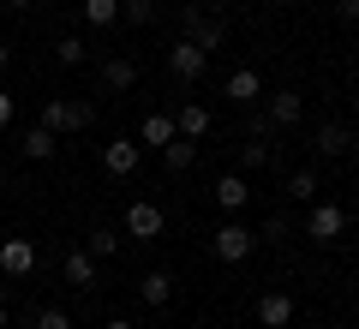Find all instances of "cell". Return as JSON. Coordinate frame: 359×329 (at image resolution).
I'll return each mask as SVG.
<instances>
[{"instance_id":"cell-1","label":"cell","mask_w":359,"mask_h":329,"mask_svg":"<svg viewBox=\"0 0 359 329\" xmlns=\"http://www.w3.org/2000/svg\"><path fill=\"white\" fill-rule=\"evenodd\" d=\"M90 120H96V108H90V102H78V96H48L36 126H48L54 138H60V132H84Z\"/></svg>"},{"instance_id":"cell-2","label":"cell","mask_w":359,"mask_h":329,"mask_svg":"<svg viewBox=\"0 0 359 329\" xmlns=\"http://www.w3.org/2000/svg\"><path fill=\"white\" fill-rule=\"evenodd\" d=\"M180 36H186V42H198L204 54H216L222 42H228V25H222V18H210L204 6H186V13H180Z\"/></svg>"},{"instance_id":"cell-3","label":"cell","mask_w":359,"mask_h":329,"mask_svg":"<svg viewBox=\"0 0 359 329\" xmlns=\"http://www.w3.org/2000/svg\"><path fill=\"white\" fill-rule=\"evenodd\" d=\"M210 252H216L222 264H245V257L257 252V234L245 228V222H222V228L210 234Z\"/></svg>"},{"instance_id":"cell-4","label":"cell","mask_w":359,"mask_h":329,"mask_svg":"<svg viewBox=\"0 0 359 329\" xmlns=\"http://www.w3.org/2000/svg\"><path fill=\"white\" fill-rule=\"evenodd\" d=\"M341 234H347V210H341V203H330V198H311V215H306V240L330 246V240H341Z\"/></svg>"},{"instance_id":"cell-5","label":"cell","mask_w":359,"mask_h":329,"mask_svg":"<svg viewBox=\"0 0 359 329\" xmlns=\"http://www.w3.org/2000/svg\"><path fill=\"white\" fill-rule=\"evenodd\" d=\"M138 162H144V144L138 138H108L102 144V168L114 180H132V174H138Z\"/></svg>"},{"instance_id":"cell-6","label":"cell","mask_w":359,"mask_h":329,"mask_svg":"<svg viewBox=\"0 0 359 329\" xmlns=\"http://www.w3.org/2000/svg\"><path fill=\"white\" fill-rule=\"evenodd\" d=\"M204 66H210V54L198 48V42H186V36H180L174 48H168V72H174L180 84H198V78H204Z\"/></svg>"},{"instance_id":"cell-7","label":"cell","mask_w":359,"mask_h":329,"mask_svg":"<svg viewBox=\"0 0 359 329\" xmlns=\"http://www.w3.org/2000/svg\"><path fill=\"white\" fill-rule=\"evenodd\" d=\"M30 269H36V240H0V276L6 281H25Z\"/></svg>"},{"instance_id":"cell-8","label":"cell","mask_w":359,"mask_h":329,"mask_svg":"<svg viewBox=\"0 0 359 329\" xmlns=\"http://www.w3.org/2000/svg\"><path fill=\"white\" fill-rule=\"evenodd\" d=\"M162 228H168L162 203L138 198V203H132V210H126V234H132V240H162Z\"/></svg>"},{"instance_id":"cell-9","label":"cell","mask_w":359,"mask_h":329,"mask_svg":"<svg viewBox=\"0 0 359 329\" xmlns=\"http://www.w3.org/2000/svg\"><path fill=\"white\" fill-rule=\"evenodd\" d=\"M60 281H66V288H96V257H90L84 246L66 252V257H60Z\"/></svg>"},{"instance_id":"cell-10","label":"cell","mask_w":359,"mask_h":329,"mask_svg":"<svg viewBox=\"0 0 359 329\" xmlns=\"http://www.w3.org/2000/svg\"><path fill=\"white\" fill-rule=\"evenodd\" d=\"M222 90H228V96L240 102V108H257V102H264V78H257L252 66H240V72H228V84H222Z\"/></svg>"},{"instance_id":"cell-11","label":"cell","mask_w":359,"mask_h":329,"mask_svg":"<svg viewBox=\"0 0 359 329\" xmlns=\"http://www.w3.org/2000/svg\"><path fill=\"white\" fill-rule=\"evenodd\" d=\"M216 203H222L228 215H240L245 203H252V180H245V174H222V180H216Z\"/></svg>"},{"instance_id":"cell-12","label":"cell","mask_w":359,"mask_h":329,"mask_svg":"<svg viewBox=\"0 0 359 329\" xmlns=\"http://www.w3.org/2000/svg\"><path fill=\"white\" fill-rule=\"evenodd\" d=\"M264 114L269 120H276V132H282V126H299V90H264Z\"/></svg>"},{"instance_id":"cell-13","label":"cell","mask_w":359,"mask_h":329,"mask_svg":"<svg viewBox=\"0 0 359 329\" xmlns=\"http://www.w3.org/2000/svg\"><path fill=\"white\" fill-rule=\"evenodd\" d=\"M257 323L264 329H287L294 323V293H264V300H257Z\"/></svg>"},{"instance_id":"cell-14","label":"cell","mask_w":359,"mask_h":329,"mask_svg":"<svg viewBox=\"0 0 359 329\" xmlns=\"http://www.w3.org/2000/svg\"><path fill=\"white\" fill-rule=\"evenodd\" d=\"M138 300L150 305V311H162V305L174 300V276H168V269H150V276L138 281Z\"/></svg>"},{"instance_id":"cell-15","label":"cell","mask_w":359,"mask_h":329,"mask_svg":"<svg viewBox=\"0 0 359 329\" xmlns=\"http://www.w3.org/2000/svg\"><path fill=\"white\" fill-rule=\"evenodd\" d=\"M132 84H138V60L108 54V60H102V90H132Z\"/></svg>"},{"instance_id":"cell-16","label":"cell","mask_w":359,"mask_h":329,"mask_svg":"<svg viewBox=\"0 0 359 329\" xmlns=\"http://www.w3.org/2000/svg\"><path fill=\"white\" fill-rule=\"evenodd\" d=\"M168 138H180L174 114H168V108H156V114H144V126H138V144H156V150H162Z\"/></svg>"},{"instance_id":"cell-17","label":"cell","mask_w":359,"mask_h":329,"mask_svg":"<svg viewBox=\"0 0 359 329\" xmlns=\"http://www.w3.org/2000/svg\"><path fill=\"white\" fill-rule=\"evenodd\" d=\"M174 126H180V138H204V132H210V108H204V102H180Z\"/></svg>"},{"instance_id":"cell-18","label":"cell","mask_w":359,"mask_h":329,"mask_svg":"<svg viewBox=\"0 0 359 329\" xmlns=\"http://www.w3.org/2000/svg\"><path fill=\"white\" fill-rule=\"evenodd\" d=\"M162 162H168V174H186V168L198 162V138H168L162 144Z\"/></svg>"},{"instance_id":"cell-19","label":"cell","mask_w":359,"mask_h":329,"mask_svg":"<svg viewBox=\"0 0 359 329\" xmlns=\"http://www.w3.org/2000/svg\"><path fill=\"white\" fill-rule=\"evenodd\" d=\"M18 150H25V156H30V162H48V156H54V150H60V138H54V132H48V126H30V132H25V138H18Z\"/></svg>"},{"instance_id":"cell-20","label":"cell","mask_w":359,"mask_h":329,"mask_svg":"<svg viewBox=\"0 0 359 329\" xmlns=\"http://www.w3.org/2000/svg\"><path fill=\"white\" fill-rule=\"evenodd\" d=\"M311 150H318V156H347V126H341V120H323L318 138H311Z\"/></svg>"},{"instance_id":"cell-21","label":"cell","mask_w":359,"mask_h":329,"mask_svg":"<svg viewBox=\"0 0 359 329\" xmlns=\"http://www.w3.org/2000/svg\"><path fill=\"white\" fill-rule=\"evenodd\" d=\"M269 162H276V144H264V138H245L240 144V168L257 174V168H269Z\"/></svg>"},{"instance_id":"cell-22","label":"cell","mask_w":359,"mask_h":329,"mask_svg":"<svg viewBox=\"0 0 359 329\" xmlns=\"http://www.w3.org/2000/svg\"><path fill=\"white\" fill-rule=\"evenodd\" d=\"M84 252L96 257V264H102V257H114V252H120V234H114V228H90V240H84Z\"/></svg>"},{"instance_id":"cell-23","label":"cell","mask_w":359,"mask_h":329,"mask_svg":"<svg viewBox=\"0 0 359 329\" xmlns=\"http://www.w3.org/2000/svg\"><path fill=\"white\" fill-rule=\"evenodd\" d=\"M287 192H294L299 203H311V198H318V168H299V174H287Z\"/></svg>"},{"instance_id":"cell-24","label":"cell","mask_w":359,"mask_h":329,"mask_svg":"<svg viewBox=\"0 0 359 329\" xmlns=\"http://www.w3.org/2000/svg\"><path fill=\"white\" fill-rule=\"evenodd\" d=\"M120 0H84V25H114Z\"/></svg>"},{"instance_id":"cell-25","label":"cell","mask_w":359,"mask_h":329,"mask_svg":"<svg viewBox=\"0 0 359 329\" xmlns=\"http://www.w3.org/2000/svg\"><path fill=\"white\" fill-rule=\"evenodd\" d=\"M54 54H60V66H84V36H60V42H54Z\"/></svg>"},{"instance_id":"cell-26","label":"cell","mask_w":359,"mask_h":329,"mask_svg":"<svg viewBox=\"0 0 359 329\" xmlns=\"http://www.w3.org/2000/svg\"><path fill=\"white\" fill-rule=\"evenodd\" d=\"M120 18H126V25H150V18H156V0H120Z\"/></svg>"},{"instance_id":"cell-27","label":"cell","mask_w":359,"mask_h":329,"mask_svg":"<svg viewBox=\"0 0 359 329\" xmlns=\"http://www.w3.org/2000/svg\"><path fill=\"white\" fill-rule=\"evenodd\" d=\"M245 138H264L269 144V138H276V120H269L264 108H252V114H245Z\"/></svg>"},{"instance_id":"cell-28","label":"cell","mask_w":359,"mask_h":329,"mask_svg":"<svg viewBox=\"0 0 359 329\" xmlns=\"http://www.w3.org/2000/svg\"><path fill=\"white\" fill-rule=\"evenodd\" d=\"M30 329H72V317H66L60 305H42V311L30 317Z\"/></svg>"},{"instance_id":"cell-29","label":"cell","mask_w":359,"mask_h":329,"mask_svg":"<svg viewBox=\"0 0 359 329\" xmlns=\"http://www.w3.org/2000/svg\"><path fill=\"white\" fill-rule=\"evenodd\" d=\"M335 18L341 25H359V0H335Z\"/></svg>"},{"instance_id":"cell-30","label":"cell","mask_w":359,"mask_h":329,"mask_svg":"<svg viewBox=\"0 0 359 329\" xmlns=\"http://www.w3.org/2000/svg\"><path fill=\"white\" fill-rule=\"evenodd\" d=\"M13 108H18V102L6 96V90H0V126H13Z\"/></svg>"},{"instance_id":"cell-31","label":"cell","mask_w":359,"mask_h":329,"mask_svg":"<svg viewBox=\"0 0 359 329\" xmlns=\"http://www.w3.org/2000/svg\"><path fill=\"white\" fill-rule=\"evenodd\" d=\"M6 66H13V42H0V72H6Z\"/></svg>"},{"instance_id":"cell-32","label":"cell","mask_w":359,"mask_h":329,"mask_svg":"<svg viewBox=\"0 0 359 329\" xmlns=\"http://www.w3.org/2000/svg\"><path fill=\"white\" fill-rule=\"evenodd\" d=\"M102 329H132V323H126V317H108V323H102Z\"/></svg>"},{"instance_id":"cell-33","label":"cell","mask_w":359,"mask_h":329,"mask_svg":"<svg viewBox=\"0 0 359 329\" xmlns=\"http://www.w3.org/2000/svg\"><path fill=\"white\" fill-rule=\"evenodd\" d=\"M347 150H353V156H359V126H353V132H347Z\"/></svg>"},{"instance_id":"cell-34","label":"cell","mask_w":359,"mask_h":329,"mask_svg":"<svg viewBox=\"0 0 359 329\" xmlns=\"http://www.w3.org/2000/svg\"><path fill=\"white\" fill-rule=\"evenodd\" d=\"M0 329H6V300H0Z\"/></svg>"},{"instance_id":"cell-35","label":"cell","mask_w":359,"mask_h":329,"mask_svg":"<svg viewBox=\"0 0 359 329\" xmlns=\"http://www.w3.org/2000/svg\"><path fill=\"white\" fill-rule=\"evenodd\" d=\"M0 186H6V162H0Z\"/></svg>"},{"instance_id":"cell-36","label":"cell","mask_w":359,"mask_h":329,"mask_svg":"<svg viewBox=\"0 0 359 329\" xmlns=\"http://www.w3.org/2000/svg\"><path fill=\"white\" fill-rule=\"evenodd\" d=\"M6 6H30V0H6Z\"/></svg>"},{"instance_id":"cell-37","label":"cell","mask_w":359,"mask_h":329,"mask_svg":"<svg viewBox=\"0 0 359 329\" xmlns=\"http://www.w3.org/2000/svg\"><path fill=\"white\" fill-rule=\"evenodd\" d=\"M204 6H228V0H204Z\"/></svg>"},{"instance_id":"cell-38","label":"cell","mask_w":359,"mask_h":329,"mask_svg":"<svg viewBox=\"0 0 359 329\" xmlns=\"http://www.w3.org/2000/svg\"><path fill=\"white\" fill-rule=\"evenodd\" d=\"M198 329H210V323H198Z\"/></svg>"}]
</instances>
